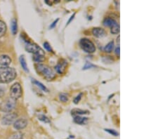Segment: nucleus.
I'll return each mask as SVG.
<instances>
[{
	"mask_svg": "<svg viewBox=\"0 0 158 139\" xmlns=\"http://www.w3.org/2000/svg\"><path fill=\"white\" fill-rule=\"evenodd\" d=\"M75 13H73V15H72V16L70 17V20H69V21H68V22L67 23V25H69L71 21H72V20L74 19V18H75Z\"/></svg>",
	"mask_w": 158,
	"mask_h": 139,
	"instance_id": "30",
	"label": "nucleus"
},
{
	"mask_svg": "<svg viewBox=\"0 0 158 139\" xmlns=\"http://www.w3.org/2000/svg\"><path fill=\"white\" fill-rule=\"evenodd\" d=\"M105 131H107V132L109 133L110 134H112V136H117L119 135L118 133L116 131L113 130V129H105Z\"/></svg>",
	"mask_w": 158,
	"mask_h": 139,
	"instance_id": "23",
	"label": "nucleus"
},
{
	"mask_svg": "<svg viewBox=\"0 0 158 139\" xmlns=\"http://www.w3.org/2000/svg\"><path fill=\"white\" fill-rule=\"evenodd\" d=\"M17 115L15 113H9L6 115L4 117H3L2 120H1V124L3 125H6V126H9V125L11 124L14 123L16 120Z\"/></svg>",
	"mask_w": 158,
	"mask_h": 139,
	"instance_id": "7",
	"label": "nucleus"
},
{
	"mask_svg": "<svg viewBox=\"0 0 158 139\" xmlns=\"http://www.w3.org/2000/svg\"><path fill=\"white\" fill-rule=\"evenodd\" d=\"M25 49L30 53H33L34 55H35V54H44V51L40 46L35 43L30 42V41L26 42Z\"/></svg>",
	"mask_w": 158,
	"mask_h": 139,
	"instance_id": "6",
	"label": "nucleus"
},
{
	"mask_svg": "<svg viewBox=\"0 0 158 139\" xmlns=\"http://www.w3.org/2000/svg\"><path fill=\"white\" fill-rule=\"evenodd\" d=\"M82 94H79V95L77 96L76 97V98H75V99H74V103H75V104H77V103H78L79 102H80V99H81V98H82Z\"/></svg>",
	"mask_w": 158,
	"mask_h": 139,
	"instance_id": "27",
	"label": "nucleus"
},
{
	"mask_svg": "<svg viewBox=\"0 0 158 139\" xmlns=\"http://www.w3.org/2000/svg\"><path fill=\"white\" fill-rule=\"evenodd\" d=\"M92 34L97 38H102L106 35L105 31L100 27H94L92 30Z\"/></svg>",
	"mask_w": 158,
	"mask_h": 139,
	"instance_id": "11",
	"label": "nucleus"
},
{
	"mask_svg": "<svg viewBox=\"0 0 158 139\" xmlns=\"http://www.w3.org/2000/svg\"><path fill=\"white\" fill-rule=\"evenodd\" d=\"M95 67V65H94L93 64H91V63L86 62V64H85V65L83 67V70H88V69L92 68V67Z\"/></svg>",
	"mask_w": 158,
	"mask_h": 139,
	"instance_id": "24",
	"label": "nucleus"
},
{
	"mask_svg": "<svg viewBox=\"0 0 158 139\" xmlns=\"http://www.w3.org/2000/svg\"><path fill=\"white\" fill-rule=\"evenodd\" d=\"M16 71L13 67H0V84L11 82L16 77Z\"/></svg>",
	"mask_w": 158,
	"mask_h": 139,
	"instance_id": "1",
	"label": "nucleus"
},
{
	"mask_svg": "<svg viewBox=\"0 0 158 139\" xmlns=\"http://www.w3.org/2000/svg\"><path fill=\"white\" fill-rule=\"evenodd\" d=\"M80 47L82 49V50L88 53H92L96 51V46L94 43L91 40L88 39L86 38L82 39L80 41Z\"/></svg>",
	"mask_w": 158,
	"mask_h": 139,
	"instance_id": "4",
	"label": "nucleus"
},
{
	"mask_svg": "<svg viewBox=\"0 0 158 139\" xmlns=\"http://www.w3.org/2000/svg\"><path fill=\"white\" fill-rule=\"evenodd\" d=\"M39 120H41V121H42V122H45V123H50V120H49V119L48 118V117H46V116L44 115L39 116Z\"/></svg>",
	"mask_w": 158,
	"mask_h": 139,
	"instance_id": "22",
	"label": "nucleus"
},
{
	"mask_svg": "<svg viewBox=\"0 0 158 139\" xmlns=\"http://www.w3.org/2000/svg\"><path fill=\"white\" fill-rule=\"evenodd\" d=\"M68 65V62L65 60H62L61 61L57 64V65L55 67V70L56 72L59 74H63L66 68V66Z\"/></svg>",
	"mask_w": 158,
	"mask_h": 139,
	"instance_id": "10",
	"label": "nucleus"
},
{
	"mask_svg": "<svg viewBox=\"0 0 158 139\" xmlns=\"http://www.w3.org/2000/svg\"><path fill=\"white\" fill-rule=\"evenodd\" d=\"M86 121H87V118L86 117H82L78 115L75 116L74 117V122L76 124H84Z\"/></svg>",
	"mask_w": 158,
	"mask_h": 139,
	"instance_id": "14",
	"label": "nucleus"
},
{
	"mask_svg": "<svg viewBox=\"0 0 158 139\" xmlns=\"http://www.w3.org/2000/svg\"><path fill=\"white\" fill-rule=\"evenodd\" d=\"M113 49H114V42L113 41H110V42H109L105 46L104 51L105 52H107V53H110L113 50Z\"/></svg>",
	"mask_w": 158,
	"mask_h": 139,
	"instance_id": "20",
	"label": "nucleus"
},
{
	"mask_svg": "<svg viewBox=\"0 0 158 139\" xmlns=\"http://www.w3.org/2000/svg\"><path fill=\"white\" fill-rule=\"evenodd\" d=\"M21 135H22V134H21V133H16V134H13V135L12 136L11 138H13V139H20L21 138Z\"/></svg>",
	"mask_w": 158,
	"mask_h": 139,
	"instance_id": "26",
	"label": "nucleus"
},
{
	"mask_svg": "<svg viewBox=\"0 0 158 139\" xmlns=\"http://www.w3.org/2000/svg\"><path fill=\"white\" fill-rule=\"evenodd\" d=\"M37 69L38 72L41 73L46 80H52L55 77V73L51 67L44 64H38L37 65Z\"/></svg>",
	"mask_w": 158,
	"mask_h": 139,
	"instance_id": "2",
	"label": "nucleus"
},
{
	"mask_svg": "<svg viewBox=\"0 0 158 139\" xmlns=\"http://www.w3.org/2000/svg\"><path fill=\"white\" fill-rule=\"evenodd\" d=\"M11 32L13 35H16L17 32H18V23L17 21L15 19H12L11 22Z\"/></svg>",
	"mask_w": 158,
	"mask_h": 139,
	"instance_id": "13",
	"label": "nucleus"
},
{
	"mask_svg": "<svg viewBox=\"0 0 158 139\" xmlns=\"http://www.w3.org/2000/svg\"><path fill=\"white\" fill-rule=\"evenodd\" d=\"M120 46H118V47L116 48V49H115V53H116V55H117V56H120Z\"/></svg>",
	"mask_w": 158,
	"mask_h": 139,
	"instance_id": "31",
	"label": "nucleus"
},
{
	"mask_svg": "<svg viewBox=\"0 0 158 139\" xmlns=\"http://www.w3.org/2000/svg\"><path fill=\"white\" fill-rule=\"evenodd\" d=\"M11 59L7 55H0V67H9V65L11 63Z\"/></svg>",
	"mask_w": 158,
	"mask_h": 139,
	"instance_id": "9",
	"label": "nucleus"
},
{
	"mask_svg": "<svg viewBox=\"0 0 158 139\" xmlns=\"http://www.w3.org/2000/svg\"><path fill=\"white\" fill-rule=\"evenodd\" d=\"M59 99L62 102H68V95L64 93H62L59 95Z\"/></svg>",
	"mask_w": 158,
	"mask_h": 139,
	"instance_id": "21",
	"label": "nucleus"
},
{
	"mask_svg": "<svg viewBox=\"0 0 158 139\" xmlns=\"http://www.w3.org/2000/svg\"><path fill=\"white\" fill-rule=\"evenodd\" d=\"M20 63H21V66H22V68L24 70L25 72H29L28 68H27V63H26V61H25V58L24 55H21V57H20Z\"/></svg>",
	"mask_w": 158,
	"mask_h": 139,
	"instance_id": "18",
	"label": "nucleus"
},
{
	"mask_svg": "<svg viewBox=\"0 0 158 139\" xmlns=\"http://www.w3.org/2000/svg\"><path fill=\"white\" fill-rule=\"evenodd\" d=\"M6 32H7V25L2 21H0V37L4 36Z\"/></svg>",
	"mask_w": 158,
	"mask_h": 139,
	"instance_id": "15",
	"label": "nucleus"
},
{
	"mask_svg": "<svg viewBox=\"0 0 158 139\" xmlns=\"http://www.w3.org/2000/svg\"><path fill=\"white\" fill-rule=\"evenodd\" d=\"M58 21H59V19H58H58L56 20L55 21H54V22H53L52 24L51 25H50V27H50V29L54 28V27H55V26H56V23H58Z\"/></svg>",
	"mask_w": 158,
	"mask_h": 139,
	"instance_id": "28",
	"label": "nucleus"
},
{
	"mask_svg": "<svg viewBox=\"0 0 158 139\" xmlns=\"http://www.w3.org/2000/svg\"><path fill=\"white\" fill-rule=\"evenodd\" d=\"M16 106V100L12 98H9L2 102L0 106L1 111L5 112H11Z\"/></svg>",
	"mask_w": 158,
	"mask_h": 139,
	"instance_id": "3",
	"label": "nucleus"
},
{
	"mask_svg": "<svg viewBox=\"0 0 158 139\" xmlns=\"http://www.w3.org/2000/svg\"><path fill=\"white\" fill-rule=\"evenodd\" d=\"M117 24H118V23H117V21L111 18H107L103 21V25H104L105 26H106V27H110V29L112 28V27H114L115 25H117Z\"/></svg>",
	"mask_w": 158,
	"mask_h": 139,
	"instance_id": "12",
	"label": "nucleus"
},
{
	"mask_svg": "<svg viewBox=\"0 0 158 139\" xmlns=\"http://www.w3.org/2000/svg\"><path fill=\"white\" fill-rule=\"evenodd\" d=\"M72 115L77 116V115H86V114L89 113V112L88 111L86 110H80V109H74L72 110Z\"/></svg>",
	"mask_w": 158,
	"mask_h": 139,
	"instance_id": "19",
	"label": "nucleus"
},
{
	"mask_svg": "<svg viewBox=\"0 0 158 139\" xmlns=\"http://www.w3.org/2000/svg\"><path fill=\"white\" fill-rule=\"evenodd\" d=\"M44 59H45L44 54H35L33 56L34 61H35L36 63H41V62L44 61Z\"/></svg>",
	"mask_w": 158,
	"mask_h": 139,
	"instance_id": "16",
	"label": "nucleus"
},
{
	"mask_svg": "<svg viewBox=\"0 0 158 139\" xmlns=\"http://www.w3.org/2000/svg\"><path fill=\"white\" fill-rule=\"evenodd\" d=\"M44 47L46 51H48L53 52V50H52V47H51L50 44H49L48 42H46H46L44 43Z\"/></svg>",
	"mask_w": 158,
	"mask_h": 139,
	"instance_id": "25",
	"label": "nucleus"
},
{
	"mask_svg": "<svg viewBox=\"0 0 158 139\" xmlns=\"http://www.w3.org/2000/svg\"><path fill=\"white\" fill-rule=\"evenodd\" d=\"M32 82L33 83V84H35V85H37V86H39V87L40 88V89H42V91H44V92H49V90H48L47 88L44 85H43L42 84L41 82H40L37 81V80H35V79H32Z\"/></svg>",
	"mask_w": 158,
	"mask_h": 139,
	"instance_id": "17",
	"label": "nucleus"
},
{
	"mask_svg": "<svg viewBox=\"0 0 158 139\" xmlns=\"http://www.w3.org/2000/svg\"><path fill=\"white\" fill-rule=\"evenodd\" d=\"M27 125V121L25 119H18L15 120V122L13 123V127L17 130H21V129H24Z\"/></svg>",
	"mask_w": 158,
	"mask_h": 139,
	"instance_id": "8",
	"label": "nucleus"
},
{
	"mask_svg": "<svg viewBox=\"0 0 158 139\" xmlns=\"http://www.w3.org/2000/svg\"><path fill=\"white\" fill-rule=\"evenodd\" d=\"M22 96V87L19 83H15L12 85L10 89V96L13 99L17 100Z\"/></svg>",
	"mask_w": 158,
	"mask_h": 139,
	"instance_id": "5",
	"label": "nucleus"
},
{
	"mask_svg": "<svg viewBox=\"0 0 158 139\" xmlns=\"http://www.w3.org/2000/svg\"><path fill=\"white\" fill-rule=\"evenodd\" d=\"M4 89L1 86H0V98L4 96Z\"/></svg>",
	"mask_w": 158,
	"mask_h": 139,
	"instance_id": "29",
	"label": "nucleus"
}]
</instances>
